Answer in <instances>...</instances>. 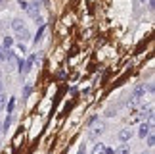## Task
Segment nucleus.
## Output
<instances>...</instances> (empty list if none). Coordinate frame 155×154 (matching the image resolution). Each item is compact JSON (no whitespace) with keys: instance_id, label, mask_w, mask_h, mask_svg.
<instances>
[{"instance_id":"obj_5","label":"nucleus","mask_w":155,"mask_h":154,"mask_svg":"<svg viewBox=\"0 0 155 154\" xmlns=\"http://www.w3.org/2000/svg\"><path fill=\"white\" fill-rule=\"evenodd\" d=\"M44 31H46V25H40V29H38V33L33 37V43L35 44H38L40 40H42V37H44Z\"/></svg>"},{"instance_id":"obj_7","label":"nucleus","mask_w":155,"mask_h":154,"mask_svg":"<svg viewBox=\"0 0 155 154\" xmlns=\"http://www.w3.org/2000/svg\"><path fill=\"white\" fill-rule=\"evenodd\" d=\"M12 27H14V31H21V29H25V25H23V19L15 17V19L12 21Z\"/></svg>"},{"instance_id":"obj_18","label":"nucleus","mask_w":155,"mask_h":154,"mask_svg":"<svg viewBox=\"0 0 155 154\" xmlns=\"http://www.w3.org/2000/svg\"><path fill=\"white\" fill-rule=\"evenodd\" d=\"M17 48H19V50L23 52V54H27V46H25V44H19V46H17Z\"/></svg>"},{"instance_id":"obj_19","label":"nucleus","mask_w":155,"mask_h":154,"mask_svg":"<svg viewBox=\"0 0 155 154\" xmlns=\"http://www.w3.org/2000/svg\"><path fill=\"white\" fill-rule=\"evenodd\" d=\"M104 154H115V149H107V146H105V152Z\"/></svg>"},{"instance_id":"obj_10","label":"nucleus","mask_w":155,"mask_h":154,"mask_svg":"<svg viewBox=\"0 0 155 154\" xmlns=\"http://www.w3.org/2000/svg\"><path fill=\"white\" fill-rule=\"evenodd\" d=\"M104 133V127L100 125V127H94L92 131H90V139H96V137H100V135Z\"/></svg>"},{"instance_id":"obj_8","label":"nucleus","mask_w":155,"mask_h":154,"mask_svg":"<svg viewBox=\"0 0 155 154\" xmlns=\"http://www.w3.org/2000/svg\"><path fill=\"white\" fill-rule=\"evenodd\" d=\"M104 152H105V145L104 143H96V145H94L92 154H104Z\"/></svg>"},{"instance_id":"obj_9","label":"nucleus","mask_w":155,"mask_h":154,"mask_svg":"<svg viewBox=\"0 0 155 154\" xmlns=\"http://www.w3.org/2000/svg\"><path fill=\"white\" fill-rule=\"evenodd\" d=\"M29 37H31V35H29L27 27L21 29V31H17V39H19V40H29Z\"/></svg>"},{"instance_id":"obj_20","label":"nucleus","mask_w":155,"mask_h":154,"mask_svg":"<svg viewBox=\"0 0 155 154\" xmlns=\"http://www.w3.org/2000/svg\"><path fill=\"white\" fill-rule=\"evenodd\" d=\"M0 93H2V81H0Z\"/></svg>"},{"instance_id":"obj_17","label":"nucleus","mask_w":155,"mask_h":154,"mask_svg":"<svg viewBox=\"0 0 155 154\" xmlns=\"http://www.w3.org/2000/svg\"><path fill=\"white\" fill-rule=\"evenodd\" d=\"M6 60V52H4V48H2V46H0V64H2Z\"/></svg>"},{"instance_id":"obj_12","label":"nucleus","mask_w":155,"mask_h":154,"mask_svg":"<svg viewBox=\"0 0 155 154\" xmlns=\"http://www.w3.org/2000/svg\"><path fill=\"white\" fill-rule=\"evenodd\" d=\"M115 154H130V149H128L127 145H121V146L115 150Z\"/></svg>"},{"instance_id":"obj_13","label":"nucleus","mask_w":155,"mask_h":154,"mask_svg":"<svg viewBox=\"0 0 155 154\" xmlns=\"http://www.w3.org/2000/svg\"><path fill=\"white\" fill-rule=\"evenodd\" d=\"M10 125H12V116H6V120H4V123H2V131H8Z\"/></svg>"},{"instance_id":"obj_6","label":"nucleus","mask_w":155,"mask_h":154,"mask_svg":"<svg viewBox=\"0 0 155 154\" xmlns=\"http://www.w3.org/2000/svg\"><path fill=\"white\" fill-rule=\"evenodd\" d=\"M0 46H2L4 50H12V46H14V39H12V37H4V40H2Z\"/></svg>"},{"instance_id":"obj_11","label":"nucleus","mask_w":155,"mask_h":154,"mask_svg":"<svg viewBox=\"0 0 155 154\" xmlns=\"http://www.w3.org/2000/svg\"><path fill=\"white\" fill-rule=\"evenodd\" d=\"M14 108H15V98L12 96V98L8 100V106H6V112H8V116L12 114V112H14Z\"/></svg>"},{"instance_id":"obj_1","label":"nucleus","mask_w":155,"mask_h":154,"mask_svg":"<svg viewBox=\"0 0 155 154\" xmlns=\"http://www.w3.org/2000/svg\"><path fill=\"white\" fill-rule=\"evenodd\" d=\"M35 60H37V56H35V54L29 56V60H19V68H17V69H19V73H21V75L27 73L29 69H31V66L35 64Z\"/></svg>"},{"instance_id":"obj_16","label":"nucleus","mask_w":155,"mask_h":154,"mask_svg":"<svg viewBox=\"0 0 155 154\" xmlns=\"http://www.w3.org/2000/svg\"><path fill=\"white\" fill-rule=\"evenodd\" d=\"M155 145V137H153V133L147 135V146H153Z\"/></svg>"},{"instance_id":"obj_15","label":"nucleus","mask_w":155,"mask_h":154,"mask_svg":"<svg viewBox=\"0 0 155 154\" xmlns=\"http://www.w3.org/2000/svg\"><path fill=\"white\" fill-rule=\"evenodd\" d=\"M19 8L29 12V2H27V0H19Z\"/></svg>"},{"instance_id":"obj_2","label":"nucleus","mask_w":155,"mask_h":154,"mask_svg":"<svg viewBox=\"0 0 155 154\" xmlns=\"http://www.w3.org/2000/svg\"><path fill=\"white\" fill-rule=\"evenodd\" d=\"M151 129H153L151 121H144V123L140 125V129H138V137H140V139H146L147 135L151 133Z\"/></svg>"},{"instance_id":"obj_3","label":"nucleus","mask_w":155,"mask_h":154,"mask_svg":"<svg viewBox=\"0 0 155 154\" xmlns=\"http://www.w3.org/2000/svg\"><path fill=\"white\" fill-rule=\"evenodd\" d=\"M144 93H146V85H140V87H136L134 89V94H132V98H130V104H136V102H138V100L142 98V96H144Z\"/></svg>"},{"instance_id":"obj_14","label":"nucleus","mask_w":155,"mask_h":154,"mask_svg":"<svg viewBox=\"0 0 155 154\" xmlns=\"http://www.w3.org/2000/svg\"><path fill=\"white\" fill-rule=\"evenodd\" d=\"M31 91H33V87H31V85H25V87H23V96H29V94H31Z\"/></svg>"},{"instance_id":"obj_22","label":"nucleus","mask_w":155,"mask_h":154,"mask_svg":"<svg viewBox=\"0 0 155 154\" xmlns=\"http://www.w3.org/2000/svg\"><path fill=\"white\" fill-rule=\"evenodd\" d=\"M0 75H2V72H0Z\"/></svg>"},{"instance_id":"obj_21","label":"nucleus","mask_w":155,"mask_h":154,"mask_svg":"<svg viewBox=\"0 0 155 154\" xmlns=\"http://www.w3.org/2000/svg\"><path fill=\"white\" fill-rule=\"evenodd\" d=\"M140 2H142V4H146V0H140Z\"/></svg>"},{"instance_id":"obj_4","label":"nucleus","mask_w":155,"mask_h":154,"mask_svg":"<svg viewBox=\"0 0 155 154\" xmlns=\"http://www.w3.org/2000/svg\"><path fill=\"white\" fill-rule=\"evenodd\" d=\"M130 139H132V129H130V127L121 129V133H119V141H121L123 145H127V141H130Z\"/></svg>"}]
</instances>
